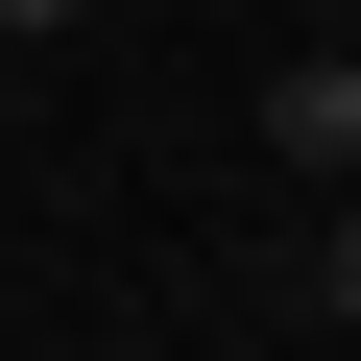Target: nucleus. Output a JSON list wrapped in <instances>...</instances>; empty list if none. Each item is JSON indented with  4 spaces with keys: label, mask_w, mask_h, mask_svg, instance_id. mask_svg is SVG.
Wrapping results in <instances>:
<instances>
[{
    "label": "nucleus",
    "mask_w": 361,
    "mask_h": 361,
    "mask_svg": "<svg viewBox=\"0 0 361 361\" xmlns=\"http://www.w3.org/2000/svg\"><path fill=\"white\" fill-rule=\"evenodd\" d=\"M49 25H97V0H0V49H49Z\"/></svg>",
    "instance_id": "7ed1b4c3"
},
{
    "label": "nucleus",
    "mask_w": 361,
    "mask_h": 361,
    "mask_svg": "<svg viewBox=\"0 0 361 361\" xmlns=\"http://www.w3.org/2000/svg\"><path fill=\"white\" fill-rule=\"evenodd\" d=\"M265 145L337 193V169H361V49H289V73H265Z\"/></svg>",
    "instance_id": "f257e3e1"
},
{
    "label": "nucleus",
    "mask_w": 361,
    "mask_h": 361,
    "mask_svg": "<svg viewBox=\"0 0 361 361\" xmlns=\"http://www.w3.org/2000/svg\"><path fill=\"white\" fill-rule=\"evenodd\" d=\"M289 289H313V313H337V337H361V169H337V217H313V241H289Z\"/></svg>",
    "instance_id": "f03ea898"
}]
</instances>
